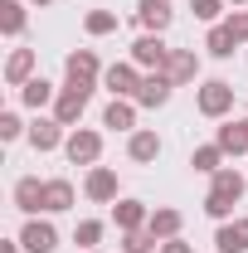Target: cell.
<instances>
[{"label":"cell","instance_id":"cell-1","mask_svg":"<svg viewBox=\"0 0 248 253\" xmlns=\"http://www.w3.org/2000/svg\"><path fill=\"white\" fill-rule=\"evenodd\" d=\"M195 107H200V117H229L234 112V83L229 78H205L200 88H195Z\"/></svg>","mask_w":248,"mask_h":253},{"label":"cell","instance_id":"cell-2","mask_svg":"<svg viewBox=\"0 0 248 253\" xmlns=\"http://www.w3.org/2000/svg\"><path fill=\"white\" fill-rule=\"evenodd\" d=\"M88 102H93V88H88V83H63L59 97H54V117L73 131V126H78V117L88 112Z\"/></svg>","mask_w":248,"mask_h":253},{"label":"cell","instance_id":"cell-3","mask_svg":"<svg viewBox=\"0 0 248 253\" xmlns=\"http://www.w3.org/2000/svg\"><path fill=\"white\" fill-rule=\"evenodd\" d=\"M63 156L73 161V166H97V156H102V131H93V126H73L68 141H63Z\"/></svg>","mask_w":248,"mask_h":253},{"label":"cell","instance_id":"cell-4","mask_svg":"<svg viewBox=\"0 0 248 253\" xmlns=\"http://www.w3.org/2000/svg\"><path fill=\"white\" fill-rule=\"evenodd\" d=\"M165 59H170V44H165L161 34H141V39L131 44V63H136L141 73H161Z\"/></svg>","mask_w":248,"mask_h":253},{"label":"cell","instance_id":"cell-5","mask_svg":"<svg viewBox=\"0 0 248 253\" xmlns=\"http://www.w3.org/2000/svg\"><path fill=\"white\" fill-rule=\"evenodd\" d=\"M83 195H88L93 205H117V200H122V195H117V170H112V166H88Z\"/></svg>","mask_w":248,"mask_h":253},{"label":"cell","instance_id":"cell-6","mask_svg":"<svg viewBox=\"0 0 248 253\" xmlns=\"http://www.w3.org/2000/svg\"><path fill=\"white\" fill-rule=\"evenodd\" d=\"M141 78H146V73H141L136 63L126 59V63H112V68L102 73V88H107L112 97H136V88H141Z\"/></svg>","mask_w":248,"mask_h":253},{"label":"cell","instance_id":"cell-7","mask_svg":"<svg viewBox=\"0 0 248 253\" xmlns=\"http://www.w3.org/2000/svg\"><path fill=\"white\" fill-rule=\"evenodd\" d=\"M63 73H68V83H88V88H97V78H102L107 68L97 63L93 49H73V54L63 59Z\"/></svg>","mask_w":248,"mask_h":253},{"label":"cell","instance_id":"cell-8","mask_svg":"<svg viewBox=\"0 0 248 253\" xmlns=\"http://www.w3.org/2000/svg\"><path fill=\"white\" fill-rule=\"evenodd\" d=\"M25 141H30L34 151H54V146H63V141H68V126H63L54 112H49V117H34Z\"/></svg>","mask_w":248,"mask_h":253},{"label":"cell","instance_id":"cell-9","mask_svg":"<svg viewBox=\"0 0 248 253\" xmlns=\"http://www.w3.org/2000/svg\"><path fill=\"white\" fill-rule=\"evenodd\" d=\"M20 244H25V253H54V249H59V229L34 214V219L20 229Z\"/></svg>","mask_w":248,"mask_h":253},{"label":"cell","instance_id":"cell-10","mask_svg":"<svg viewBox=\"0 0 248 253\" xmlns=\"http://www.w3.org/2000/svg\"><path fill=\"white\" fill-rule=\"evenodd\" d=\"M170 20H175L170 0H141V5H136V25H141V34H165Z\"/></svg>","mask_w":248,"mask_h":253},{"label":"cell","instance_id":"cell-11","mask_svg":"<svg viewBox=\"0 0 248 253\" xmlns=\"http://www.w3.org/2000/svg\"><path fill=\"white\" fill-rule=\"evenodd\" d=\"M175 88H185V83H195L200 78V54L195 49H170V59H165V68H161Z\"/></svg>","mask_w":248,"mask_h":253},{"label":"cell","instance_id":"cell-12","mask_svg":"<svg viewBox=\"0 0 248 253\" xmlns=\"http://www.w3.org/2000/svg\"><path fill=\"white\" fill-rule=\"evenodd\" d=\"M34 68H39V54H34V49H10V59H5L0 73H5L10 88H25V83L34 78Z\"/></svg>","mask_w":248,"mask_h":253},{"label":"cell","instance_id":"cell-13","mask_svg":"<svg viewBox=\"0 0 248 253\" xmlns=\"http://www.w3.org/2000/svg\"><path fill=\"white\" fill-rule=\"evenodd\" d=\"M170 93H175V83H170L165 73H146L131 102H136V107H165V102H170Z\"/></svg>","mask_w":248,"mask_h":253},{"label":"cell","instance_id":"cell-14","mask_svg":"<svg viewBox=\"0 0 248 253\" xmlns=\"http://www.w3.org/2000/svg\"><path fill=\"white\" fill-rule=\"evenodd\" d=\"M146 219H151L146 200H131V195H122V200L112 205V224H117V234H126V229H146Z\"/></svg>","mask_w":248,"mask_h":253},{"label":"cell","instance_id":"cell-15","mask_svg":"<svg viewBox=\"0 0 248 253\" xmlns=\"http://www.w3.org/2000/svg\"><path fill=\"white\" fill-rule=\"evenodd\" d=\"M248 190V175L244 170H234V166H224V170H214L209 175V195H219V200H229V205H239Z\"/></svg>","mask_w":248,"mask_h":253},{"label":"cell","instance_id":"cell-16","mask_svg":"<svg viewBox=\"0 0 248 253\" xmlns=\"http://www.w3.org/2000/svg\"><path fill=\"white\" fill-rule=\"evenodd\" d=\"M54 97H59V88H54L44 73H34L30 83L20 88V107H30V112H44V107H54Z\"/></svg>","mask_w":248,"mask_h":253},{"label":"cell","instance_id":"cell-17","mask_svg":"<svg viewBox=\"0 0 248 253\" xmlns=\"http://www.w3.org/2000/svg\"><path fill=\"white\" fill-rule=\"evenodd\" d=\"M15 210L30 214V219L44 210V180H39V175H20V180H15Z\"/></svg>","mask_w":248,"mask_h":253},{"label":"cell","instance_id":"cell-18","mask_svg":"<svg viewBox=\"0 0 248 253\" xmlns=\"http://www.w3.org/2000/svg\"><path fill=\"white\" fill-rule=\"evenodd\" d=\"M126 156L136 161V166H151V161L161 156V136H156L151 126H136V131L126 136Z\"/></svg>","mask_w":248,"mask_h":253},{"label":"cell","instance_id":"cell-19","mask_svg":"<svg viewBox=\"0 0 248 253\" xmlns=\"http://www.w3.org/2000/svg\"><path fill=\"white\" fill-rule=\"evenodd\" d=\"M214 249L219 253H248V214L244 219H229L214 229Z\"/></svg>","mask_w":248,"mask_h":253},{"label":"cell","instance_id":"cell-20","mask_svg":"<svg viewBox=\"0 0 248 253\" xmlns=\"http://www.w3.org/2000/svg\"><path fill=\"white\" fill-rule=\"evenodd\" d=\"M146 229H151L156 239L165 244V239H175V234L185 229V214H180V210H170V205H161V210H151V219H146Z\"/></svg>","mask_w":248,"mask_h":253},{"label":"cell","instance_id":"cell-21","mask_svg":"<svg viewBox=\"0 0 248 253\" xmlns=\"http://www.w3.org/2000/svg\"><path fill=\"white\" fill-rule=\"evenodd\" d=\"M102 126H112V131H136V102H131V97H112L107 112H102Z\"/></svg>","mask_w":248,"mask_h":253},{"label":"cell","instance_id":"cell-22","mask_svg":"<svg viewBox=\"0 0 248 253\" xmlns=\"http://www.w3.org/2000/svg\"><path fill=\"white\" fill-rule=\"evenodd\" d=\"M73 180H44V214H63L73 210Z\"/></svg>","mask_w":248,"mask_h":253},{"label":"cell","instance_id":"cell-23","mask_svg":"<svg viewBox=\"0 0 248 253\" xmlns=\"http://www.w3.org/2000/svg\"><path fill=\"white\" fill-rule=\"evenodd\" d=\"M30 25V15H25V0H0V34L5 39H20Z\"/></svg>","mask_w":248,"mask_h":253},{"label":"cell","instance_id":"cell-24","mask_svg":"<svg viewBox=\"0 0 248 253\" xmlns=\"http://www.w3.org/2000/svg\"><path fill=\"white\" fill-rule=\"evenodd\" d=\"M190 166H195V175H214V170H224V146H219V141L195 146V151H190Z\"/></svg>","mask_w":248,"mask_h":253},{"label":"cell","instance_id":"cell-25","mask_svg":"<svg viewBox=\"0 0 248 253\" xmlns=\"http://www.w3.org/2000/svg\"><path fill=\"white\" fill-rule=\"evenodd\" d=\"M234 49H239V39L229 25H209V39H205V54H214V59H234Z\"/></svg>","mask_w":248,"mask_h":253},{"label":"cell","instance_id":"cell-26","mask_svg":"<svg viewBox=\"0 0 248 253\" xmlns=\"http://www.w3.org/2000/svg\"><path fill=\"white\" fill-rule=\"evenodd\" d=\"M214 141L224 146V156H244V151H248V136H244V126H239V122H224L214 131Z\"/></svg>","mask_w":248,"mask_h":253},{"label":"cell","instance_id":"cell-27","mask_svg":"<svg viewBox=\"0 0 248 253\" xmlns=\"http://www.w3.org/2000/svg\"><path fill=\"white\" fill-rule=\"evenodd\" d=\"M102 234H107V224H102V219H78V229H73V244L93 253L97 244H102Z\"/></svg>","mask_w":248,"mask_h":253},{"label":"cell","instance_id":"cell-28","mask_svg":"<svg viewBox=\"0 0 248 253\" xmlns=\"http://www.w3.org/2000/svg\"><path fill=\"white\" fill-rule=\"evenodd\" d=\"M156 249H161V239L151 229H126L122 234V253H156Z\"/></svg>","mask_w":248,"mask_h":253},{"label":"cell","instance_id":"cell-29","mask_svg":"<svg viewBox=\"0 0 248 253\" xmlns=\"http://www.w3.org/2000/svg\"><path fill=\"white\" fill-rule=\"evenodd\" d=\"M83 30L93 34V39L112 34V30H117V10H88V15H83Z\"/></svg>","mask_w":248,"mask_h":253},{"label":"cell","instance_id":"cell-30","mask_svg":"<svg viewBox=\"0 0 248 253\" xmlns=\"http://www.w3.org/2000/svg\"><path fill=\"white\" fill-rule=\"evenodd\" d=\"M190 10H195V20H205V25H224L229 15H224V0H190Z\"/></svg>","mask_w":248,"mask_h":253},{"label":"cell","instance_id":"cell-31","mask_svg":"<svg viewBox=\"0 0 248 253\" xmlns=\"http://www.w3.org/2000/svg\"><path fill=\"white\" fill-rule=\"evenodd\" d=\"M20 136H30V126L20 112H0V141H20Z\"/></svg>","mask_w":248,"mask_h":253},{"label":"cell","instance_id":"cell-32","mask_svg":"<svg viewBox=\"0 0 248 253\" xmlns=\"http://www.w3.org/2000/svg\"><path fill=\"white\" fill-rule=\"evenodd\" d=\"M205 214H209L214 224H229V219H234V205L219 200V195H205Z\"/></svg>","mask_w":248,"mask_h":253},{"label":"cell","instance_id":"cell-33","mask_svg":"<svg viewBox=\"0 0 248 253\" xmlns=\"http://www.w3.org/2000/svg\"><path fill=\"white\" fill-rule=\"evenodd\" d=\"M224 25H229V30H234V39L244 44V39H248V10H229V20H224Z\"/></svg>","mask_w":248,"mask_h":253},{"label":"cell","instance_id":"cell-34","mask_svg":"<svg viewBox=\"0 0 248 253\" xmlns=\"http://www.w3.org/2000/svg\"><path fill=\"white\" fill-rule=\"evenodd\" d=\"M156 253H195V244H185V239L175 234V239H165V244H161Z\"/></svg>","mask_w":248,"mask_h":253},{"label":"cell","instance_id":"cell-35","mask_svg":"<svg viewBox=\"0 0 248 253\" xmlns=\"http://www.w3.org/2000/svg\"><path fill=\"white\" fill-rule=\"evenodd\" d=\"M0 253H25V244H20V239H5V244H0Z\"/></svg>","mask_w":248,"mask_h":253},{"label":"cell","instance_id":"cell-36","mask_svg":"<svg viewBox=\"0 0 248 253\" xmlns=\"http://www.w3.org/2000/svg\"><path fill=\"white\" fill-rule=\"evenodd\" d=\"M239 126H244V136H248V117H239Z\"/></svg>","mask_w":248,"mask_h":253},{"label":"cell","instance_id":"cell-37","mask_svg":"<svg viewBox=\"0 0 248 253\" xmlns=\"http://www.w3.org/2000/svg\"><path fill=\"white\" fill-rule=\"evenodd\" d=\"M30 5H39V10H44V5H49V0H30Z\"/></svg>","mask_w":248,"mask_h":253},{"label":"cell","instance_id":"cell-38","mask_svg":"<svg viewBox=\"0 0 248 253\" xmlns=\"http://www.w3.org/2000/svg\"><path fill=\"white\" fill-rule=\"evenodd\" d=\"M234 5H248V0H234Z\"/></svg>","mask_w":248,"mask_h":253},{"label":"cell","instance_id":"cell-39","mask_svg":"<svg viewBox=\"0 0 248 253\" xmlns=\"http://www.w3.org/2000/svg\"><path fill=\"white\" fill-rule=\"evenodd\" d=\"M93 253H102V249H93Z\"/></svg>","mask_w":248,"mask_h":253}]
</instances>
